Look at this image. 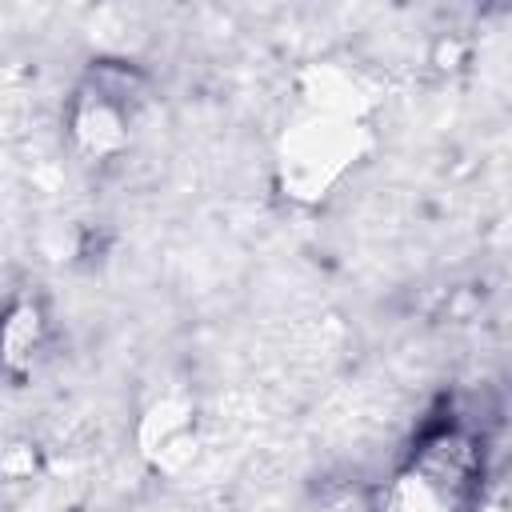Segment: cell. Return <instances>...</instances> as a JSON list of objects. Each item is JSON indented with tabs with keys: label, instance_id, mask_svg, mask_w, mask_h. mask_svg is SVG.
<instances>
[{
	"label": "cell",
	"instance_id": "obj_1",
	"mask_svg": "<svg viewBox=\"0 0 512 512\" xmlns=\"http://www.w3.org/2000/svg\"><path fill=\"white\" fill-rule=\"evenodd\" d=\"M44 332H48V320H44L40 304L36 300H12L4 320H0V360L16 372L32 368V360L44 348Z\"/></svg>",
	"mask_w": 512,
	"mask_h": 512
}]
</instances>
